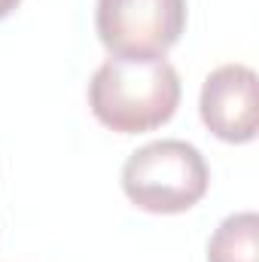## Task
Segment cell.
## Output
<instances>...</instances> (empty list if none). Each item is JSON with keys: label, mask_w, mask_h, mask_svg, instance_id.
<instances>
[{"label": "cell", "mask_w": 259, "mask_h": 262, "mask_svg": "<svg viewBox=\"0 0 259 262\" xmlns=\"http://www.w3.org/2000/svg\"><path fill=\"white\" fill-rule=\"evenodd\" d=\"M95 119L119 134H140L165 125L180 107V76L171 61L107 58L89 82Z\"/></svg>", "instance_id": "6da1fadb"}, {"label": "cell", "mask_w": 259, "mask_h": 262, "mask_svg": "<svg viewBox=\"0 0 259 262\" xmlns=\"http://www.w3.org/2000/svg\"><path fill=\"white\" fill-rule=\"evenodd\" d=\"M207 183V162L186 140H153L122 165V189L146 213H183L204 198Z\"/></svg>", "instance_id": "7a4b0ae2"}, {"label": "cell", "mask_w": 259, "mask_h": 262, "mask_svg": "<svg viewBox=\"0 0 259 262\" xmlns=\"http://www.w3.org/2000/svg\"><path fill=\"white\" fill-rule=\"evenodd\" d=\"M95 28L119 61H159L186 28V0H98Z\"/></svg>", "instance_id": "3957f363"}, {"label": "cell", "mask_w": 259, "mask_h": 262, "mask_svg": "<svg viewBox=\"0 0 259 262\" xmlns=\"http://www.w3.org/2000/svg\"><path fill=\"white\" fill-rule=\"evenodd\" d=\"M256 70L247 64H223L207 73L198 98L201 122L226 143H250L259 128Z\"/></svg>", "instance_id": "277c9868"}, {"label": "cell", "mask_w": 259, "mask_h": 262, "mask_svg": "<svg viewBox=\"0 0 259 262\" xmlns=\"http://www.w3.org/2000/svg\"><path fill=\"white\" fill-rule=\"evenodd\" d=\"M207 262H259V216L232 213L207 241Z\"/></svg>", "instance_id": "5b68a950"}, {"label": "cell", "mask_w": 259, "mask_h": 262, "mask_svg": "<svg viewBox=\"0 0 259 262\" xmlns=\"http://www.w3.org/2000/svg\"><path fill=\"white\" fill-rule=\"evenodd\" d=\"M18 3H21V0H0V18H6V15H9Z\"/></svg>", "instance_id": "8992f818"}]
</instances>
